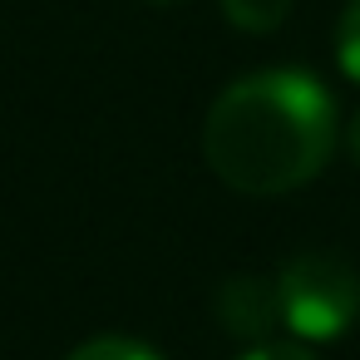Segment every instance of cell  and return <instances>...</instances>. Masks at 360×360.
Segmentation results:
<instances>
[{"label": "cell", "instance_id": "9c48e42d", "mask_svg": "<svg viewBox=\"0 0 360 360\" xmlns=\"http://www.w3.org/2000/svg\"><path fill=\"white\" fill-rule=\"evenodd\" d=\"M153 6H178V0H153Z\"/></svg>", "mask_w": 360, "mask_h": 360}, {"label": "cell", "instance_id": "ba28073f", "mask_svg": "<svg viewBox=\"0 0 360 360\" xmlns=\"http://www.w3.org/2000/svg\"><path fill=\"white\" fill-rule=\"evenodd\" d=\"M350 148H355V158H360V119H355V129H350Z\"/></svg>", "mask_w": 360, "mask_h": 360}, {"label": "cell", "instance_id": "3957f363", "mask_svg": "<svg viewBox=\"0 0 360 360\" xmlns=\"http://www.w3.org/2000/svg\"><path fill=\"white\" fill-rule=\"evenodd\" d=\"M212 311H217V326H222L227 335L262 340V335L281 321L276 276H232V281H222Z\"/></svg>", "mask_w": 360, "mask_h": 360}, {"label": "cell", "instance_id": "5b68a950", "mask_svg": "<svg viewBox=\"0 0 360 360\" xmlns=\"http://www.w3.org/2000/svg\"><path fill=\"white\" fill-rule=\"evenodd\" d=\"M65 360H163L153 345L134 340V335H94L79 350H70Z\"/></svg>", "mask_w": 360, "mask_h": 360}, {"label": "cell", "instance_id": "6da1fadb", "mask_svg": "<svg viewBox=\"0 0 360 360\" xmlns=\"http://www.w3.org/2000/svg\"><path fill=\"white\" fill-rule=\"evenodd\" d=\"M335 134V99L316 75L257 70L212 99L202 119V158L227 188L276 198L330 163Z\"/></svg>", "mask_w": 360, "mask_h": 360}, {"label": "cell", "instance_id": "8992f818", "mask_svg": "<svg viewBox=\"0 0 360 360\" xmlns=\"http://www.w3.org/2000/svg\"><path fill=\"white\" fill-rule=\"evenodd\" d=\"M335 60L340 70L360 84V0H345L340 25H335Z\"/></svg>", "mask_w": 360, "mask_h": 360}, {"label": "cell", "instance_id": "277c9868", "mask_svg": "<svg viewBox=\"0 0 360 360\" xmlns=\"http://www.w3.org/2000/svg\"><path fill=\"white\" fill-rule=\"evenodd\" d=\"M222 15L247 35H271L291 15V0H222Z\"/></svg>", "mask_w": 360, "mask_h": 360}, {"label": "cell", "instance_id": "7a4b0ae2", "mask_svg": "<svg viewBox=\"0 0 360 360\" xmlns=\"http://www.w3.org/2000/svg\"><path fill=\"white\" fill-rule=\"evenodd\" d=\"M276 301L296 340H340L360 316V276L335 252H301L276 271Z\"/></svg>", "mask_w": 360, "mask_h": 360}, {"label": "cell", "instance_id": "52a82bcc", "mask_svg": "<svg viewBox=\"0 0 360 360\" xmlns=\"http://www.w3.org/2000/svg\"><path fill=\"white\" fill-rule=\"evenodd\" d=\"M237 360H316L306 345H291V340H262V345H252L247 355H237Z\"/></svg>", "mask_w": 360, "mask_h": 360}]
</instances>
